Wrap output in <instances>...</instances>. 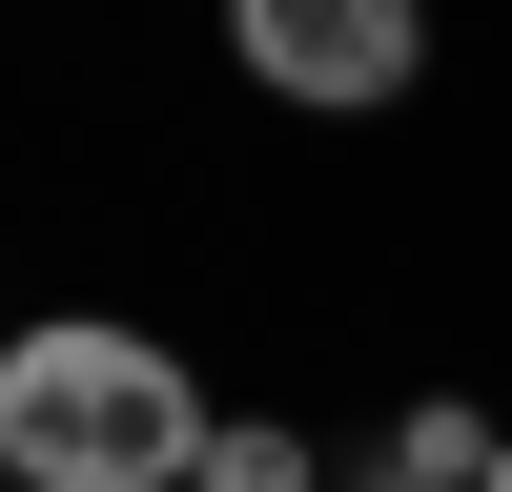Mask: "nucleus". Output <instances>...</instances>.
Segmentation results:
<instances>
[{"mask_svg": "<svg viewBox=\"0 0 512 492\" xmlns=\"http://www.w3.org/2000/svg\"><path fill=\"white\" fill-rule=\"evenodd\" d=\"M226 62L287 123H390L431 82V0H226Z\"/></svg>", "mask_w": 512, "mask_h": 492, "instance_id": "obj_2", "label": "nucleus"}, {"mask_svg": "<svg viewBox=\"0 0 512 492\" xmlns=\"http://www.w3.org/2000/svg\"><path fill=\"white\" fill-rule=\"evenodd\" d=\"M205 492H328V451L287 431V410H226V431H205Z\"/></svg>", "mask_w": 512, "mask_h": 492, "instance_id": "obj_4", "label": "nucleus"}, {"mask_svg": "<svg viewBox=\"0 0 512 492\" xmlns=\"http://www.w3.org/2000/svg\"><path fill=\"white\" fill-rule=\"evenodd\" d=\"M205 369L164 328H0V492H205Z\"/></svg>", "mask_w": 512, "mask_h": 492, "instance_id": "obj_1", "label": "nucleus"}, {"mask_svg": "<svg viewBox=\"0 0 512 492\" xmlns=\"http://www.w3.org/2000/svg\"><path fill=\"white\" fill-rule=\"evenodd\" d=\"M492 492H512V451H492Z\"/></svg>", "mask_w": 512, "mask_h": 492, "instance_id": "obj_5", "label": "nucleus"}, {"mask_svg": "<svg viewBox=\"0 0 512 492\" xmlns=\"http://www.w3.org/2000/svg\"><path fill=\"white\" fill-rule=\"evenodd\" d=\"M492 451H512V431H492V410H451V390H431V410H410V431H390V451H369V472H349V492H492Z\"/></svg>", "mask_w": 512, "mask_h": 492, "instance_id": "obj_3", "label": "nucleus"}]
</instances>
